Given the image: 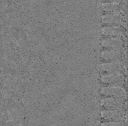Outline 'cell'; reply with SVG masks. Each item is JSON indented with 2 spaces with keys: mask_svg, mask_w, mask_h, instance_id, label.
<instances>
[{
  "mask_svg": "<svg viewBox=\"0 0 128 126\" xmlns=\"http://www.w3.org/2000/svg\"><path fill=\"white\" fill-rule=\"evenodd\" d=\"M101 93L103 95L117 98H123L126 96V91L124 89L116 86H110L102 89Z\"/></svg>",
  "mask_w": 128,
  "mask_h": 126,
  "instance_id": "1",
  "label": "cell"
},
{
  "mask_svg": "<svg viewBox=\"0 0 128 126\" xmlns=\"http://www.w3.org/2000/svg\"><path fill=\"white\" fill-rule=\"evenodd\" d=\"M101 117L106 120L113 121H119L122 119V114L117 110L104 111L101 113Z\"/></svg>",
  "mask_w": 128,
  "mask_h": 126,
  "instance_id": "2",
  "label": "cell"
},
{
  "mask_svg": "<svg viewBox=\"0 0 128 126\" xmlns=\"http://www.w3.org/2000/svg\"><path fill=\"white\" fill-rule=\"evenodd\" d=\"M122 76L120 74H109L104 75L101 78L103 83L106 84H117L120 83L122 80Z\"/></svg>",
  "mask_w": 128,
  "mask_h": 126,
  "instance_id": "3",
  "label": "cell"
},
{
  "mask_svg": "<svg viewBox=\"0 0 128 126\" xmlns=\"http://www.w3.org/2000/svg\"><path fill=\"white\" fill-rule=\"evenodd\" d=\"M102 105L109 109H120L122 107V103L115 98H106L102 100Z\"/></svg>",
  "mask_w": 128,
  "mask_h": 126,
  "instance_id": "4",
  "label": "cell"
},
{
  "mask_svg": "<svg viewBox=\"0 0 128 126\" xmlns=\"http://www.w3.org/2000/svg\"><path fill=\"white\" fill-rule=\"evenodd\" d=\"M122 41L118 38H108L103 40L102 46L106 48L118 49L122 46Z\"/></svg>",
  "mask_w": 128,
  "mask_h": 126,
  "instance_id": "5",
  "label": "cell"
},
{
  "mask_svg": "<svg viewBox=\"0 0 128 126\" xmlns=\"http://www.w3.org/2000/svg\"><path fill=\"white\" fill-rule=\"evenodd\" d=\"M120 65L118 62L105 63L100 65V69L103 72L109 73H116L120 70Z\"/></svg>",
  "mask_w": 128,
  "mask_h": 126,
  "instance_id": "6",
  "label": "cell"
},
{
  "mask_svg": "<svg viewBox=\"0 0 128 126\" xmlns=\"http://www.w3.org/2000/svg\"><path fill=\"white\" fill-rule=\"evenodd\" d=\"M102 22L106 24L118 25L121 24V18L118 15L108 14L103 16Z\"/></svg>",
  "mask_w": 128,
  "mask_h": 126,
  "instance_id": "7",
  "label": "cell"
},
{
  "mask_svg": "<svg viewBox=\"0 0 128 126\" xmlns=\"http://www.w3.org/2000/svg\"><path fill=\"white\" fill-rule=\"evenodd\" d=\"M120 57L119 52L114 50H105L102 52V57L104 59L108 60H116Z\"/></svg>",
  "mask_w": 128,
  "mask_h": 126,
  "instance_id": "8",
  "label": "cell"
},
{
  "mask_svg": "<svg viewBox=\"0 0 128 126\" xmlns=\"http://www.w3.org/2000/svg\"><path fill=\"white\" fill-rule=\"evenodd\" d=\"M103 34L106 36H119L122 35V31L116 27H105L102 30Z\"/></svg>",
  "mask_w": 128,
  "mask_h": 126,
  "instance_id": "9",
  "label": "cell"
},
{
  "mask_svg": "<svg viewBox=\"0 0 128 126\" xmlns=\"http://www.w3.org/2000/svg\"><path fill=\"white\" fill-rule=\"evenodd\" d=\"M103 10L108 12H115L120 9V6L118 3H108L102 5Z\"/></svg>",
  "mask_w": 128,
  "mask_h": 126,
  "instance_id": "10",
  "label": "cell"
},
{
  "mask_svg": "<svg viewBox=\"0 0 128 126\" xmlns=\"http://www.w3.org/2000/svg\"><path fill=\"white\" fill-rule=\"evenodd\" d=\"M100 126H122V124L118 121H110L102 123Z\"/></svg>",
  "mask_w": 128,
  "mask_h": 126,
  "instance_id": "11",
  "label": "cell"
},
{
  "mask_svg": "<svg viewBox=\"0 0 128 126\" xmlns=\"http://www.w3.org/2000/svg\"><path fill=\"white\" fill-rule=\"evenodd\" d=\"M108 1H116L117 0H108Z\"/></svg>",
  "mask_w": 128,
  "mask_h": 126,
  "instance_id": "12",
  "label": "cell"
}]
</instances>
